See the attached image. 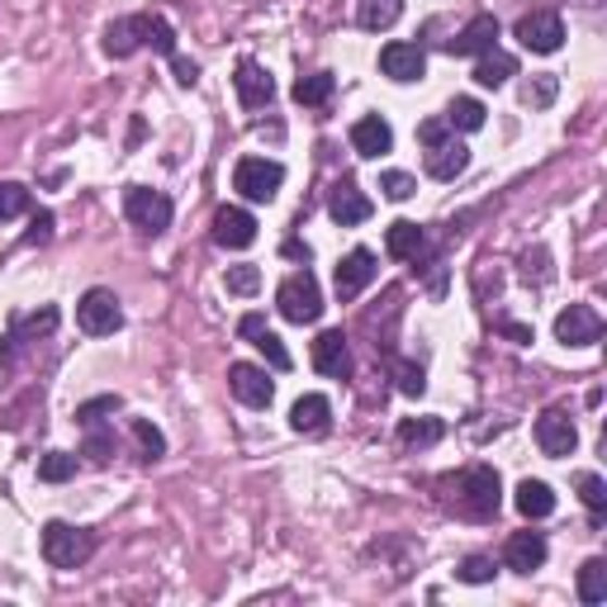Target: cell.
Wrapping results in <instances>:
<instances>
[{
  "label": "cell",
  "mask_w": 607,
  "mask_h": 607,
  "mask_svg": "<svg viewBox=\"0 0 607 607\" xmlns=\"http://www.w3.org/2000/svg\"><path fill=\"white\" fill-rule=\"evenodd\" d=\"M399 15H404V0H361V29L380 34V29H394Z\"/></svg>",
  "instance_id": "obj_27"
},
{
  "label": "cell",
  "mask_w": 607,
  "mask_h": 607,
  "mask_svg": "<svg viewBox=\"0 0 607 607\" xmlns=\"http://www.w3.org/2000/svg\"><path fill=\"white\" fill-rule=\"evenodd\" d=\"M607 598V560H584V570H579V603H589V607H598Z\"/></svg>",
  "instance_id": "obj_29"
},
{
  "label": "cell",
  "mask_w": 607,
  "mask_h": 607,
  "mask_svg": "<svg viewBox=\"0 0 607 607\" xmlns=\"http://www.w3.org/2000/svg\"><path fill=\"white\" fill-rule=\"evenodd\" d=\"M352 148L361 157H384L394 148V128L380 119V114H366V119L352 124Z\"/></svg>",
  "instance_id": "obj_22"
},
{
  "label": "cell",
  "mask_w": 607,
  "mask_h": 607,
  "mask_svg": "<svg viewBox=\"0 0 607 607\" xmlns=\"http://www.w3.org/2000/svg\"><path fill=\"white\" fill-rule=\"evenodd\" d=\"M138 48H152L157 58L176 53V29L162 15H124L105 29V53L110 58H134Z\"/></svg>",
  "instance_id": "obj_2"
},
{
  "label": "cell",
  "mask_w": 607,
  "mask_h": 607,
  "mask_svg": "<svg viewBox=\"0 0 607 607\" xmlns=\"http://www.w3.org/2000/svg\"><path fill=\"white\" fill-rule=\"evenodd\" d=\"M394 380H399V390H404L408 399H418L422 390H428V380H422V366H413V361H394Z\"/></svg>",
  "instance_id": "obj_41"
},
{
  "label": "cell",
  "mask_w": 607,
  "mask_h": 607,
  "mask_svg": "<svg viewBox=\"0 0 607 607\" xmlns=\"http://www.w3.org/2000/svg\"><path fill=\"white\" fill-rule=\"evenodd\" d=\"M484 105H480V100H470V96H456V100H451V105H446V124L451 128H460V134H475V128H484Z\"/></svg>",
  "instance_id": "obj_31"
},
{
  "label": "cell",
  "mask_w": 607,
  "mask_h": 607,
  "mask_svg": "<svg viewBox=\"0 0 607 607\" xmlns=\"http://www.w3.org/2000/svg\"><path fill=\"white\" fill-rule=\"evenodd\" d=\"M338 81H332V72H314V76H300L294 81V105H328Z\"/></svg>",
  "instance_id": "obj_30"
},
{
  "label": "cell",
  "mask_w": 607,
  "mask_h": 607,
  "mask_svg": "<svg viewBox=\"0 0 607 607\" xmlns=\"http://www.w3.org/2000/svg\"><path fill=\"white\" fill-rule=\"evenodd\" d=\"M76 323H81V332H90V338H110V332L124 328V308L119 300H114V290H86L81 304H76Z\"/></svg>",
  "instance_id": "obj_7"
},
{
  "label": "cell",
  "mask_w": 607,
  "mask_h": 607,
  "mask_svg": "<svg viewBox=\"0 0 607 607\" xmlns=\"http://www.w3.org/2000/svg\"><path fill=\"white\" fill-rule=\"evenodd\" d=\"M513 503H518V513L527 522H541V518H551V513H555V494H551L546 480H522L518 498H513Z\"/></svg>",
  "instance_id": "obj_25"
},
{
  "label": "cell",
  "mask_w": 607,
  "mask_h": 607,
  "mask_svg": "<svg viewBox=\"0 0 607 607\" xmlns=\"http://www.w3.org/2000/svg\"><path fill=\"white\" fill-rule=\"evenodd\" d=\"M48 238H53V210H38L29 232H24V242H29V248H43Z\"/></svg>",
  "instance_id": "obj_44"
},
{
  "label": "cell",
  "mask_w": 607,
  "mask_h": 607,
  "mask_svg": "<svg viewBox=\"0 0 607 607\" xmlns=\"http://www.w3.org/2000/svg\"><path fill=\"white\" fill-rule=\"evenodd\" d=\"M536 446L546 451V456H570V451L579 446V432H574L570 413H560V408L541 413L536 418Z\"/></svg>",
  "instance_id": "obj_17"
},
{
  "label": "cell",
  "mask_w": 607,
  "mask_h": 607,
  "mask_svg": "<svg viewBox=\"0 0 607 607\" xmlns=\"http://www.w3.org/2000/svg\"><path fill=\"white\" fill-rule=\"evenodd\" d=\"M72 475H76L72 451H48V456H38V480L43 484H67Z\"/></svg>",
  "instance_id": "obj_32"
},
{
  "label": "cell",
  "mask_w": 607,
  "mask_h": 607,
  "mask_svg": "<svg viewBox=\"0 0 607 607\" xmlns=\"http://www.w3.org/2000/svg\"><path fill=\"white\" fill-rule=\"evenodd\" d=\"M384 252L394 256V262H418V256H428V232H422L413 218H399L384 232Z\"/></svg>",
  "instance_id": "obj_21"
},
{
  "label": "cell",
  "mask_w": 607,
  "mask_h": 607,
  "mask_svg": "<svg viewBox=\"0 0 607 607\" xmlns=\"http://www.w3.org/2000/svg\"><path fill=\"white\" fill-rule=\"evenodd\" d=\"M446 134H456L446 119H428V124H418V138H422V148H437V143H446Z\"/></svg>",
  "instance_id": "obj_45"
},
{
  "label": "cell",
  "mask_w": 607,
  "mask_h": 607,
  "mask_svg": "<svg viewBox=\"0 0 607 607\" xmlns=\"http://www.w3.org/2000/svg\"><path fill=\"white\" fill-rule=\"evenodd\" d=\"M555 90H560V81H555V76H536V81H527L522 100H527V105H551Z\"/></svg>",
  "instance_id": "obj_43"
},
{
  "label": "cell",
  "mask_w": 607,
  "mask_h": 607,
  "mask_svg": "<svg viewBox=\"0 0 607 607\" xmlns=\"http://www.w3.org/2000/svg\"><path fill=\"white\" fill-rule=\"evenodd\" d=\"M224 286H228V294H256L262 290V266H228V276H224Z\"/></svg>",
  "instance_id": "obj_37"
},
{
  "label": "cell",
  "mask_w": 607,
  "mask_h": 607,
  "mask_svg": "<svg viewBox=\"0 0 607 607\" xmlns=\"http://www.w3.org/2000/svg\"><path fill=\"white\" fill-rule=\"evenodd\" d=\"M280 186H286V166L270 162V157H242L232 166V190L252 204H270Z\"/></svg>",
  "instance_id": "obj_4"
},
{
  "label": "cell",
  "mask_w": 607,
  "mask_h": 607,
  "mask_svg": "<svg viewBox=\"0 0 607 607\" xmlns=\"http://www.w3.org/2000/svg\"><path fill=\"white\" fill-rule=\"evenodd\" d=\"M228 390L242 399L248 408H270V399H276V384L262 366H252V361H232L228 366Z\"/></svg>",
  "instance_id": "obj_10"
},
{
  "label": "cell",
  "mask_w": 607,
  "mask_h": 607,
  "mask_svg": "<svg viewBox=\"0 0 607 607\" xmlns=\"http://www.w3.org/2000/svg\"><path fill=\"white\" fill-rule=\"evenodd\" d=\"M442 432H446L442 418H404L399 422V442L404 446H437L442 442Z\"/></svg>",
  "instance_id": "obj_28"
},
{
  "label": "cell",
  "mask_w": 607,
  "mask_h": 607,
  "mask_svg": "<svg viewBox=\"0 0 607 607\" xmlns=\"http://www.w3.org/2000/svg\"><path fill=\"white\" fill-rule=\"evenodd\" d=\"M494 43H498V20L494 15H475L456 38H451V53L456 58H480Z\"/></svg>",
  "instance_id": "obj_19"
},
{
  "label": "cell",
  "mask_w": 607,
  "mask_h": 607,
  "mask_svg": "<svg viewBox=\"0 0 607 607\" xmlns=\"http://www.w3.org/2000/svg\"><path fill=\"white\" fill-rule=\"evenodd\" d=\"M96 555V536L86 527H72V522H48L43 527V560L53 570H76Z\"/></svg>",
  "instance_id": "obj_3"
},
{
  "label": "cell",
  "mask_w": 607,
  "mask_h": 607,
  "mask_svg": "<svg viewBox=\"0 0 607 607\" xmlns=\"http://www.w3.org/2000/svg\"><path fill=\"white\" fill-rule=\"evenodd\" d=\"M29 190L20 186V180H0V224L5 218H20V214H29Z\"/></svg>",
  "instance_id": "obj_34"
},
{
  "label": "cell",
  "mask_w": 607,
  "mask_h": 607,
  "mask_svg": "<svg viewBox=\"0 0 607 607\" xmlns=\"http://www.w3.org/2000/svg\"><path fill=\"white\" fill-rule=\"evenodd\" d=\"M498 332L513 342H532V328H527V323H498Z\"/></svg>",
  "instance_id": "obj_47"
},
{
  "label": "cell",
  "mask_w": 607,
  "mask_h": 607,
  "mask_svg": "<svg viewBox=\"0 0 607 607\" xmlns=\"http://www.w3.org/2000/svg\"><path fill=\"white\" fill-rule=\"evenodd\" d=\"M555 338H560L565 346H593V342L603 338V318H598V308L570 304L560 318H555Z\"/></svg>",
  "instance_id": "obj_11"
},
{
  "label": "cell",
  "mask_w": 607,
  "mask_h": 607,
  "mask_svg": "<svg viewBox=\"0 0 607 607\" xmlns=\"http://www.w3.org/2000/svg\"><path fill=\"white\" fill-rule=\"evenodd\" d=\"M437 489H446L442 503L470 522H489V518H498V508H503V484H498L494 465H470V470H460V475H446Z\"/></svg>",
  "instance_id": "obj_1"
},
{
  "label": "cell",
  "mask_w": 607,
  "mask_h": 607,
  "mask_svg": "<svg viewBox=\"0 0 607 607\" xmlns=\"http://www.w3.org/2000/svg\"><path fill=\"white\" fill-rule=\"evenodd\" d=\"M172 72H176L180 86H195L200 81V62H190V58H180V53H172Z\"/></svg>",
  "instance_id": "obj_46"
},
{
  "label": "cell",
  "mask_w": 607,
  "mask_h": 607,
  "mask_svg": "<svg viewBox=\"0 0 607 607\" xmlns=\"http://www.w3.org/2000/svg\"><path fill=\"white\" fill-rule=\"evenodd\" d=\"M114 451H119V442H114V432H96V428H86V446H81V456L90 465H110L114 460Z\"/></svg>",
  "instance_id": "obj_35"
},
{
  "label": "cell",
  "mask_w": 607,
  "mask_h": 607,
  "mask_svg": "<svg viewBox=\"0 0 607 607\" xmlns=\"http://www.w3.org/2000/svg\"><path fill=\"white\" fill-rule=\"evenodd\" d=\"M465 166H470V148L456 143V138H446V143L428 148V176H437V180H456Z\"/></svg>",
  "instance_id": "obj_24"
},
{
  "label": "cell",
  "mask_w": 607,
  "mask_h": 607,
  "mask_svg": "<svg viewBox=\"0 0 607 607\" xmlns=\"http://www.w3.org/2000/svg\"><path fill=\"white\" fill-rule=\"evenodd\" d=\"M328 418H332V404L323 394H304V399H294V408H290V428L304 437L328 432Z\"/></svg>",
  "instance_id": "obj_23"
},
{
  "label": "cell",
  "mask_w": 607,
  "mask_h": 607,
  "mask_svg": "<svg viewBox=\"0 0 607 607\" xmlns=\"http://www.w3.org/2000/svg\"><path fill=\"white\" fill-rule=\"evenodd\" d=\"M128 428H134V437H138V446H143V456H148V460L166 456V437H162L157 428H152L148 418H134V422H128Z\"/></svg>",
  "instance_id": "obj_39"
},
{
  "label": "cell",
  "mask_w": 607,
  "mask_h": 607,
  "mask_svg": "<svg viewBox=\"0 0 607 607\" xmlns=\"http://www.w3.org/2000/svg\"><path fill=\"white\" fill-rule=\"evenodd\" d=\"M579 498H584V508L593 513V518H603V508H607V484H603V475H593V470L579 475Z\"/></svg>",
  "instance_id": "obj_36"
},
{
  "label": "cell",
  "mask_w": 607,
  "mask_h": 607,
  "mask_svg": "<svg viewBox=\"0 0 607 607\" xmlns=\"http://www.w3.org/2000/svg\"><path fill=\"white\" fill-rule=\"evenodd\" d=\"M314 370L328 380H346L352 376V346H346V332L342 328H328L318 332L314 342Z\"/></svg>",
  "instance_id": "obj_12"
},
{
  "label": "cell",
  "mask_w": 607,
  "mask_h": 607,
  "mask_svg": "<svg viewBox=\"0 0 607 607\" xmlns=\"http://www.w3.org/2000/svg\"><path fill=\"white\" fill-rule=\"evenodd\" d=\"M380 72L390 76V81H422V72H428V58H422L418 43H384L380 48Z\"/></svg>",
  "instance_id": "obj_15"
},
{
  "label": "cell",
  "mask_w": 607,
  "mask_h": 607,
  "mask_svg": "<svg viewBox=\"0 0 607 607\" xmlns=\"http://www.w3.org/2000/svg\"><path fill=\"white\" fill-rule=\"evenodd\" d=\"M546 555H551V546L541 532H513L508 546H503V565H508L513 574H532L546 565Z\"/></svg>",
  "instance_id": "obj_16"
},
{
  "label": "cell",
  "mask_w": 607,
  "mask_h": 607,
  "mask_svg": "<svg viewBox=\"0 0 607 607\" xmlns=\"http://www.w3.org/2000/svg\"><path fill=\"white\" fill-rule=\"evenodd\" d=\"M380 190H384V200H408L413 190H418V180H413L408 172H384L380 176Z\"/></svg>",
  "instance_id": "obj_42"
},
{
  "label": "cell",
  "mask_w": 607,
  "mask_h": 607,
  "mask_svg": "<svg viewBox=\"0 0 607 607\" xmlns=\"http://www.w3.org/2000/svg\"><path fill=\"white\" fill-rule=\"evenodd\" d=\"M494 574H498V570H494V560H489V555H470V560H465L460 570H456L460 584H489Z\"/></svg>",
  "instance_id": "obj_40"
},
{
  "label": "cell",
  "mask_w": 607,
  "mask_h": 607,
  "mask_svg": "<svg viewBox=\"0 0 607 607\" xmlns=\"http://www.w3.org/2000/svg\"><path fill=\"white\" fill-rule=\"evenodd\" d=\"M58 328V308H43V314H29V318H20L15 328H10V338H15L20 346L24 342H38V338H48V332Z\"/></svg>",
  "instance_id": "obj_33"
},
{
  "label": "cell",
  "mask_w": 607,
  "mask_h": 607,
  "mask_svg": "<svg viewBox=\"0 0 607 607\" xmlns=\"http://www.w3.org/2000/svg\"><path fill=\"white\" fill-rule=\"evenodd\" d=\"M370 280H376V252L370 248H352L338 262V276H332V290H338V300L342 304H352L361 290L370 286Z\"/></svg>",
  "instance_id": "obj_9"
},
{
  "label": "cell",
  "mask_w": 607,
  "mask_h": 607,
  "mask_svg": "<svg viewBox=\"0 0 607 607\" xmlns=\"http://www.w3.org/2000/svg\"><path fill=\"white\" fill-rule=\"evenodd\" d=\"M232 86H238V100L248 110H262V105H270V96H276V81H270V72L262 67V62H252V58L238 62V72H232Z\"/></svg>",
  "instance_id": "obj_18"
},
{
  "label": "cell",
  "mask_w": 607,
  "mask_h": 607,
  "mask_svg": "<svg viewBox=\"0 0 607 607\" xmlns=\"http://www.w3.org/2000/svg\"><path fill=\"white\" fill-rule=\"evenodd\" d=\"M508 76H518V58H513V53L489 48V53H480V62H475V81H480L484 90L508 86Z\"/></svg>",
  "instance_id": "obj_26"
},
{
  "label": "cell",
  "mask_w": 607,
  "mask_h": 607,
  "mask_svg": "<svg viewBox=\"0 0 607 607\" xmlns=\"http://www.w3.org/2000/svg\"><path fill=\"white\" fill-rule=\"evenodd\" d=\"M124 214L143 238H162V232L172 228V200H166L162 190H148V186H128Z\"/></svg>",
  "instance_id": "obj_5"
},
{
  "label": "cell",
  "mask_w": 607,
  "mask_h": 607,
  "mask_svg": "<svg viewBox=\"0 0 607 607\" xmlns=\"http://www.w3.org/2000/svg\"><path fill=\"white\" fill-rule=\"evenodd\" d=\"M238 332H242V338H248V342L256 346V352L266 356V366H270V370H290V366H294V356L286 352V342H280L276 332L266 328V318H262V314H242Z\"/></svg>",
  "instance_id": "obj_14"
},
{
  "label": "cell",
  "mask_w": 607,
  "mask_h": 607,
  "mask_svg": "<svg viewBox=\"0 0 607 607\" xmlns=\"http://www.w3.org/2000/svg\"><path fill=\"white\" fill-rule=\"evenodd\" d=\"M276 308H280V318L286 323H318L323 314V290H318V280L308 276V270H300V276H290L286 286L276 290Z\"/></svg>",
  "instance_id": "obj_6"
},
{
  "label": "cell",
  "mask_w": 607,
  "mask_h": 607,
  "mask_svg": "<svg viewBox=\"0 0 607 607\" xmlns=\"http://www.w3.org/2000/svg\"><path fill=\"white\" fill-rule=\"evenodd\" d=\"M214 242L228 252H242L256 242V218L248 210H238V204H224V210L214 214Z\"/></svg>",
  "instance_id": "obj_13"
},
{
  "label": "cell",
  "mask_w": 607,
  "mask_h": 607,
  "mask_svg": "<svg viewBox=\"0 0 607 607\" xmlns=\"http://www.w3.org/2000/svg\"><path fill=\"white\" fill-rule=\"evenodd\" d=\"M518 38H522V48L527 53H560V43H565V24L555 10H532V15H522L518 20Z\"/></svg>",
  "instance_id": "obj_8"
},
{
  "label": "cell",
  "mask_w": 607,
  "mask_h": 607,
  "mask_svg": "<svg viewBox=\"0 0 607 607\" xmlns=\"http://www.w3.org/2000/svg\"><path fill=\"white\" fill-rule=\"evenodd\" d=\"M328 214H332V224H342V228H356V224H366L370 214H376V204H370L361 190L352 186V180H342L338 190H332V200H328Z\"/></svg>",
  "instance_id": "obj_20"
},
{
  "label": "cell",
  "mask_w": 607,
  "mask_h": 607,
  "mask_svg": "<svg viewBox=\"0 0 607 607\" xmlns=\"http://www.w3.org/2000/svg\"><path fill=\"white\" fill-rule=\"evenodd\" d=\"M119 408H124V399H119V394H100V399H90V404L76 408V422H81V428H96V422L105 418V413H119Z\"/></svg>",
  "instance_id": "obj_38"
}]
</instances>
